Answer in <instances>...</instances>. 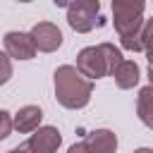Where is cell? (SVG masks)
<instances>
[{
  "label": "cell",
  "instance_id": "6da1fadb",
  "mask_svg": "<svg viewBox=\"0 0 153 153\" xmlns=\"http://www.w3.org/2000/svg\"><path fill=\"white\" fill-rule=\"evenodd\" d=\"M93 84L72 65H62L55 69V98L60 105L69 110H79L91 100Z\"/></svg>",
  "mask_w": 153,
  "mask_h": 153
},
{
  "label": "cell",
  "instance_id": "7a4b0ae2",
  "mask_svg": "<svg viewBox=\"0 0 153 153\" xmlns=\"http://www.w3.org/2000/svg\"><path fill=\"white\" fill-rule=\"evenodd\" d=\"M143 10L146 5L141 0H115L112 2V17H115V29L120 38H131L141 33Z\"/></svg>",
  "mask_w": 153,
  "mask_h": 153
},
{
  "label": "cell",
  "instance_id": "3957f363",
  "mask_svg": "<svg viewBox=\"0 0 153 153\" xmlns=\"http://www.w3.org/2000/svg\"><path fill=\"white\" fill-rule=\"evenodd\" d=\"M98 10H100V2L98 0H79V2H72V5H67V22H69V26L74 31L86 33L96 24H100L96 19L98 17Z\"/></svg>",
  "mask_w": 153,
  "mask_h": 153
},
{
  "label": "cell",
  "instance_id": "277c9868",
  "mask_svg": "<svg viewBox=\"0 0 153 153\" xmlns=\"http://www.w3.org/2000/svg\"><path fill=\"white\" fill-rule=\"evenodd\" d=\"M76 69L88 79H103L110 74V67H108V60H105V53L100 50V45H88L84 48L79 55H76Z\"/></svg>",
  "mask_w": 153,
  "mask_h": 153
},
{
  "label": "cell",
  "instance_id": "5b68a950",
  "mask_svg": "<svg viewBox=\"0 0 153 153\" xmlns=\"http://www.w3.org/2000/svg\"><path fill=\"white\" fill-rule=\"evenodd\" d=\"M62 136L55 127H41L36 129V134H31L29 141H24L22 146H17V153H55L60 146Z\"/></svg>",
  "mask_w": 153,
  "mask_h": 153
},
{
  "label": "cell",
  "instance_id": "8992f818",
  "mask_svg": "<svg viewBox=\"0 0 153 153\" xmlns=\"http://www.w3.org/2000/svg\"><path fill=\"white\" fill-rule=\"evenodd\" d=\"M36 50H43V53H53L62 45V31L53 24V22H38L33 24V29L29 31Z\"/></svg>",
  "mask_w": 153,
  "mask_h": 153
},
{
  "label": "cell",
  "instance_id": "52a82bcc",
  "mask_svg": "<svg viewBox=\"0 0 153 153\" xmlns=\"http://www.w3.org/2000/svg\"><path fill=\"white\" fill-rule=\"evenodd\" d=\"M5 53L14 60H31L36 55V45L29 33L10 31V33H5Z\"/></svg>",
  "mask_w": 153,
  "mask_h": 153
},
{
  "label": "cell",
  "instance_id": "ba28073f",
  "mask_svg": "<svg viewBox=\"0 0 153 153\" xmlns=\"http://www.w3.org/2000/svg\"><path fill=\"white\" fill-rule=\"evenodd\" d=\"M41 120H43V112H41L38 105H24L14 115V129L19 134L36 131V129H41Z\"/></svg>",
  "mask_w": 153,
  "mask_h": 153
},
{
  "label": "cell",
  "instance_id": "9c48e42d",
  "mask_svg": "<svg viewBox=\"0 0 153 153\" xmlns=\"http://www.w3.org/2000/svg\"><path fill=\"white\" fill-rule=\"evenodd\" d=\"M84 143L88 146L91 153H115V148H117V136H115V131H110V129H96V131H91V134L84 139Z\"/></svg>",
  "mask_w": 153,
  "mask_h": 153
},
{
  "label": "cell",
  "instance_id": "30bf717a",
  "mask_svg": "<svg viewBox=\"0 0 153 153\" xmlns=\"http://www.w3.org/2000/svg\"><path fill=\"white\" fill-rule=\"evenodd\" d=\"M115 84L120 88H134L139 84V65L134 60H124L117 69H115Z\"/></svg>",
  "mask_w": 153,
  "mask_h": 153
},
{
  "label": "cell",
  "instance_id": "8fae6325",
  "mask_svg": "<svg viewBox=\"0 0 153 153\" xmlns=\"http://www.w3.org/2000/svg\"><path fill=\"white\" fill-rule=\"evenodd\" d=\"M136 112H139V120L153 129V86H143L139 91V98H136Z\"/></svg>",
  "mask_w": 153,
  "mask_h": 153
},
{
  "label": "cell",
  "instance_id": "7c38bea8",
  "mask_svg": "<svg viewBox=\"0 0 153 153\" xmlns=\"http://www.w3.org/2000/svg\"><path fill=\"white\" fill-rule=\"evenodd\" d=\"M100 50L105 53V60H108V67H110V74H115V69L124 62V57H122V53H120V48H115L112 43H100Z\"/></svg>",
  "mask_w": 153,
  "mask_h": 153
},
{
  "label": "cell",
  "instance_id": "4fadbf2b",
  "mask_svg": "<svg viewBox=\"0 0 153 153\" xmlns=\"http://www.w3.org/2000/svg\"><path fill=\"white\" fill-rule=\"evenodd\" d=\"M141 41H143V53H146L148 62H153V17L143 24V29H141Z\"/></svg>",
  "mask_w": 153,
  "mask_h": 153
},
{
  "label": "cell",
  "instance_id": "5bb4252c",
  "mask_svg": "<svg viewBox=\"0 0 153 153\" xmlns=\"http://www.w3.org/2000/svg\"><path fill=\"white\" fill-rule=\"evenodd\" d=\"M14 129V120L7 110H0V141L10 136V131Z\"/></svg>",
  "mask_w": 153,
  "mask_h": 153
},
{
  "label": "cell",
  "instance_id": "9a60e30c",
  "mask_svg": "<svg viewBox=\"0 0 153 153\" xmlns=\"http://www.w3.org/2000/svg\"><path fill=\"white\" fill-rule=\"evenodd\" d=\"M12 76V62H10V55L7 53H0V86L7 84Z\"/></svg>",
  "mask_w": 153,
  "mask_h": 153
},
{
  "label": "cell",
  "instance_id": "2e32d148",
  "mask_svg": "<svg viewBox=\"0 0 153 153\" xmlns=\"http://www.w3.org/2000/svg\"><path fill=\"white\" fill-rule=\"evenodd\" d=\"M67 153H91V151H88V146H86L84 141H79V143H72V146L67 148Z\"/></svg>",
  "mask_w": 153,
  "mask_h": 153
},
{
  "label": "cell",
  "instance_id": "e0dca14e",
  "mask_svg": "<svg viewBox=\"0 0 153 153\" xmlns=\"http://www.w3.org/2000/svg\"><path fill=\"white\" fill-rule=\"evenodd\" d=\"M148 79H151V86H153V62H148Z\"/></svg>",
  "mask_w": 153,
  "mask_h": 153
},
{
  "label": "cell",
  "instance_id": "ac0fdd59",
  "mask_svg": "<svg viewBox=\"0 0 153 153\" xmlns=\"http://www.w3.org/2000/svg\"><path fill=\"white\" fill-rule=\"evenodd\" d=\"M134 153H153V148H136Z\"/></svg>",
  "mask_w": 153,
  "mask_h": 153
},
{
  "label": "cell",
  "instance_id": "d6986e66",
  "mask_svg": "<svg viewBox=\"0 0 153 153\" xmlns=\"http://www.w3.org/2000/svg\"><path fill=\"white\" fill-rule=\"evenodd\" d=\"M7 153H17V151H14V148H12V151H7Z\"/></svg>",
  "mask_w": 153,
  "mask_h": 153
}]
</instances>
